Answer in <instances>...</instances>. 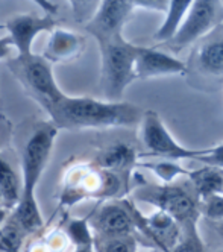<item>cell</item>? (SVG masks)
Returning <instances> with one entry per match:
<instances>
[{
    "label": "cell",
    "mask_w": 223,
    "mask_h": 252,
    "mask_svg": "<svg viewBox=\"0 0 223 252\" xmlns=\"http://www.w3.org/2000/svg\"><path fill=\"white\" fill-rule=\"evenodd\" d=\"M57 128H113L141 122L143 113L129 102H108L91 97L64 96L57 103L46 105Z\"/></svg>",
    "instance_id": "cell-1"
},
{
    "label": "cell",
    "mask_w": 223,
    "mask_h": 252,
    "mask_svg": "<svg viewBox=\"0 0 223 252\" xmlns=\"http://www.w3.org/2000/svg\"><path fill=\"white\" fill-rule=\"evenodd\" d=\"M58 128L43 125L28 140L23 152V187L20 202L15 207L12 220L25 232H35L43 226L40 207L35 199V189L47 166Z\"/></svg>",
    "instance_id": "cell-2"
},
{
    "label": "cell",
    "mask_w": 223,
    "mask_h": 252,
    "mask_svg": "<svg viewBox=\"0 0 223 252\" xmlns=\"http://www.w3.org/2000/svg\"><path fill=\"white\" fill-rule=\"evenodd\" d=\"M102 55L100 85L108 102H122L123 92L134 79L138 47L123 38V35L99 43Z\"/></svg>",
    "instance_id": "cell-3"
},
{
    "label": "cell",
    "mask_w": 223,
    "mask_h": 252,
    "mask_svg": "<svg viewBox=\"0 0 223 252\" xmlns=\"http://www.w3.org/2000/svg\"><path fill=\"white\" fill-rule=\"evenodd\" d=\"M135 197L138 201L149 202L158 210L170 214L181 225L182 231L196 229V222L200 213V197L191 183L162 184L138 187Z\"/></svg>",
    "instance_id": "cell-4"
},
{
    "label": "cell",
    "mask_w": 223,
    "mask_h": 252,
    "mask_svg": "<svg viewBox=\"0 0 223 252\" xmlns=\"http://www.w3.org/2000/svg\"><path fill=\"white\" fill-rule=\"evenodd\" d=\"M140 138L146 148V154L140 157H159L165 159H197L199 157L208 154V149H190L185 148L173 138V135L165 128L157 111H146L141 117Z\"/></svg>",
    "instance_id": "cell-5"
},
{
    "label": "cell",
    "mask_w": 223,
    "mask_h": 252,
    "mask_svg": "<svg viewBox=\"0 0 223 252\" xmlns=\"http://www.w3.org/2000/svg\"><path fill=\"white\" fill-rule=\"evenodd\" d=\"M11 68L23 85L43 103V106L57 103L65 96L55 82L52 65L44 57H17L11 61Z\"/></svg>",
    "instance_id": "cell-6"
},
{
    "label": "cell",
    "mask_w": 223,
    "mask_h": 252,
    "mask_svg": "<svg viewBox=\"0 0 223 252\" xmlns=\"http://www.w3.org/2000/svg\"><path fill=\"white\" fill-rule=\"evenodd\" d=\"M223 20V5L213 0H194L185 20L175 37L167 43L172 50L179 52L214 32Z\"/></svg>",
    "instance_id": "cell-7"
},
{
    "label": "cell",
    "mask_w": 223,
    "mask_h": 252,
    "mask_svg": "<svg viewBox=\"0 0 223 252\" xmlns=\"http://www.w3.org/2000/svg\"><path fill=\"white\" fill-rule=\"evenodd\" d=\"M134 8L135 3L127 0H105L100 3L95 17L85 25V29L99 43L120 37L123 35L122 29Z\"/></svg>",
    "instance_id": "cell-8"
},
{
    "label": "cell",
    "mask_w": 223,
    "mask_h": 252,
    "mask_svg": "<svg viewBox=\"0 0 223 252\" xmlns=\"http://www.w3.org/2000/svg\"><path fill=\"white\" fill-rule=\"evenodd\" d=\"M57 25L50 15L38 17L32 14L15 15L8 20L6 28L9 31V37L14 43V47L18 53V58L32 57L33 40L44 31H52Z\"/></svg>",
    "instance_id": "cell-9"
},
{
    "label": "cell",
    "mask_w": 223,
    "mask_h": 252,
    "mask_svg": "<svg viewBox=\"0 0 223 252\" xmlns=\"http://www.w3.org/2000/svg\"><path fill=\"white\" fill-rule=\"evenodd\" d=\"M93 228L97 232L100 240L134 236V231L137 229L127 202L103 205L93 219Z\"/></svg>",
    "instance_id": "cell-10"
},
{
    "label": "cell",
    "mask_w": 223,
    "mask_h": 252,
    "mask_svg": "<svg viewBox=\"0 0 223 252\" xmlns=\"http://www.w3.org/2000/svg\"><path fill=\"white\" fill-rule=\"evenodd\" d=\"M189 71L185 63L154 47H138L135 63L137 79H147L165 75H185Z\"/></svg>",
    "instance_id": "cell-11"
},
{
    "label": "cell",
    "mask_w": 223,
    "mask_h": 252,
    "mask_svg": "<svg viewBox=\"0 0 223 252\" xmlns=\"http://www.w3.org/2000/svg\"><path fill=\"white\" fill-rule=\"evenodd\" d=\"M194 60L200 73L223 78V32H211V37L196 49Z\"/></svg>",
    "instance_id": "cell-12"
},
{
    "label": "cell",
    "mask_w": 223,
    "mask_h": 252,
    "mask_svg": "<svg viewBox=\"0 0 223 252\" xmlns=\"http://www.w3.org/2000/svg\"><path fill=\"white\" fill-rule=\"evenodd\" d=\"M189 181L199 194L200 201L210 196L223 193V169L217 166H205L189 173Z\"/></svg>",
    "instance_id": "cell-13"
},
{
    "label": "cell",
    "mask_w": 223,
    "mask_h": 252,
    "mask_svg": "<svg viewBox=\"0 0 223 252\" xmlns=\"http://www.w3.org/2000/svg\"><path fill=\"white\" fill-rule=\"evenodd\" d=\"M82 47H84V40H81L78 35L67 32L64 29H58L52 35L50 43L44 53V58L53 61H65L78 57Z\"/></svg>",
    "instance_id": "cell-14"
},
{
    "label": "cell",
    "mask_w": 223,
    "mask_h": 252,
    "mask_svg": "<svg viewBox=\"0 0 223 252\" xmlns=\"http://www.w3.org/2000/svg\"><path fill=\"white\" fill-rule=\"evenodd\" d=\"M191 3V0H172L169 3V9L165 12L164 23L155 32V41L167 44L175 37L190 11Z\"/></svg>",
    "instance_id": "cell-15"
},
{
    "label": "cell",
    "mask_w": 223,
    "mask_h": 252,
    "mask_svg": "<svg viewBox=\"0 0 223 252\" xmlns=\"http://www.w3.org/2000/svg\"><path fill=\"white\" fill-rule=\"evenodd\" d=\"M138 155L135 154V151L127 146L123 145V143H119V145H114L108 148L105 152H102L97 158V164L105 169V170H127L132 164L137 163Z\"/></svg>",
    "instance_id": "cell-16"
},
{
    "label": "cell",
    "mask_w": 223,
    "mask_h": 252,
    "mask_svg": "<svg viewBox=\"0 0 223 252\" xmlns=\"http://www.w3.org/2000/svg\"><path fill=\"white\" fill-rule=\"evenodd\" d=\"M0 193L3 197L5 208H15L20 202L22 187L18 176L6 159L0 157Z\"/></svg>",
    "instance_id": "cell-17"
},
{
    "label": "cell",
    "mask_w": 223,
    "mask_h": 252,
    "mask_svg": "<svg viewBox=\"0 0 223 252\" xmlns=\"http://www.w3.org/2000/svg\"><path fill=\"white\" fill-rule=\"evenodd\" d=\"M143 167L152 170L164 184H173L175 179H178V176L184 175L189 176L190 170L184 169L181 164L175 163L172 159H162V161H157V163H143Z\"/></svg>",
    "instance_id": "cell-18"
},
{
    "label": "cell",
    "mask_w": 223,
    "mask_h": 252,
    "mask_svg": "<svg viewBox=\"0 0 223 252\" xmlns=\"http://www.w3.org/2000/svg\"><path fill=\"white\" fill-rule=\"evenodd\" d=\"M25 231L14 220L0 228V252H20Z\"/></svg>",
    "instance_id": "cell-19"
},
{
    "label": "cell",
    "mask_w": 223,
    "mask_h": 252,
    "mask_svg": "<svg viewBox=\"0 0 223 252\" xmlns=\"http://www.w3.org/2000/svg\"><path fill=\"white\" fill-rule=\"evenodd\" d=\"M97 252H137V240L134 236L113 237L95 242Z\"/></svg>",
    "instance_id": "cell-20"
},
{
    "label": "cell",
    "mask_w": 223,
    "mask_h": 252,
    "mask_svg": "<svg viewBox=\"0 0 223 252\" xmlns=\"http://www.w3.org/2000/svg\"><path fill=\"white\" fill-rule=\"evenodd\" d=\"M67 234L76 248L95 246V239H93L90 226L85 220H71L67 226Z\"/></svg>",
    "instance_id": "cell-21"
},
{
    "label": "cell",
    "mask_w": 223,
    "mask_h": 252,
    "mask_svg": "<svg viewBox=\"0 0 223 252\" xmlns=\"http://www.w3.org/2000/svg\"><path fill=\"white\" fill-rule=\"evenodd\" d=\"M200 213L214 222H222L223 220V193L210 196L207 199L200 201Z\"/></svg>",
    "instance_id": "cell-22"
},
{
    "label": "cell",
    "mask_w": 223,
    "mask_h": 252,
    "mask_svg": "<svg viewBox=\"0 0 223 252\" xmlns=\"http://www.w3.org/2000/svg\"><path fill=\"white\" fill-rule=\"evenodd\" d=\"M172 252H207L202 240L199 239L197 229L184 231V236L181 242L176 245V248Z\"/></svg>",
    "instance_id": "cell-23"
},
{
    "label": "cell",
    "mask_w": 223,
    "mask_h": 252,
    "mask_svg": "<svg viewBox=\"0 0 223 252\" xmlns=\"http://www.w3.org/2000/svg\"><path fill=\"white\" fill-rule=\"evenodd\" d=\"M196 161H199V163L205 164V166H217V167L223 169V143L219 146L210 148L208 154L199 157Z\"/></svg>",
    "instance_id": "cell-24"
},
{
    "label": "cell",
    "mask_w": 223,
    "mask_h": 252,
    "mask_svg": "<svg viewBox=\"0 0 223 252\" xmlns=\"http://www.w3.org/2000/svg\"><path fill=\"white\" fill-rule=\"evenodd\" d=\"M135 6L144 8V9H152V11H158V12H167L169 9V3L170 2H161V0H157V2H149V0H138V2H134Z\"/></svg>",
    "instance_id": "cell-25"
},
{
    "label": "cell",
    "mask_w": 223,
    "mask_h": 252,
    "mask_svg": "<svg viewBox=\"0 0 223 252\" xmlns=\"http://www.w3.org/2000/svg\"><path fill=\"white\" fill-rule=\"evenodd\" d=\"M14 47V43L11 40V37H2L0 38V60H5L11 55V50Z\"/></svg>",
    "instance_id": "cell-26"
},
{
    "label": "cell",
    "mask_w": 223,
    "mask_h": 252,
    "mask_svg": "<svg viewBox=\"0 0 223 252\" xmlns=\"http://www.w3.org/2000/svg\"><path fill=\"white\" fill-rule=\"evenodd\" d=\"M74 252H97L96 246H84V248H76Z\"/></svg>",
    "instance_id": "cell-27"
},
{
    "label": "cell",
    "mask_w": 223,
    "mask_h": 252,
    "mask_svg": "<svg viewBox=\"0 0 223 252\" xmlns=\"http://www.w3.org/2000/svg\"><path fill=\"white\" fill-rule=\"evenodd\" d=\"M5 220H6V210L0 207V228L5 225Z\"/></svg>",
    "instance_id": "cell-28"
},
{
    "label": "cell",
    "mask_w": 223,
    "mask_h": 252,
    "mask_svg": "<svg viewBox=\"0 0 223 252\" xmlns=\"http://www.w3.org/2000/svg\"><path fill=\"white\" fill-rule=\"evenodd\" d=\"M216 225H217V232L223 237V220L222 222H216Z\"/></svg>",
    "instance_id": "cell-29"
},
{
    "label": "cell",
    "mask_w": 223,
    "mask_h": 252,
    "mask_svg": "<svg viewBox=\"0 0 223 252\" xmlns=\"http://www.w3.org/2000/svg\"><path fill=\"white\" fill-rule=\"evenodd\" d=\"M0 204H3V197H2V193H0Z\"/></svg>",
    "instance_id": "cell-30"
},
{
    "label": "cell",
    "mask_w": 223,
    "mask_h": 252,
    "mask_svg": "<svg viewBox=\"0 0 223 252\" xmlns=\"http://www.w3.org/2000/svg\"><path fill=\"white\" fill-rule=\"evenodd\" d=\"M149 252H159L158 249H154V251H149Z\"/></svg>",
    "instance_id": "cell-31"
},
{
    "label": "cell",
    "mask_w": 223,
    "mask_h": 252,
    "mask_svg": "<svg viewBox=\"0 0 223 252\" xmlns=\"http://www.w3.org/2000/svg\"><path fill=\"white\" fill-rule=\"evenodd\" d=\"M222 5H223V2H222Z\"/></svg>",
    "instance_id": "cell-32"
}]
</instances>
